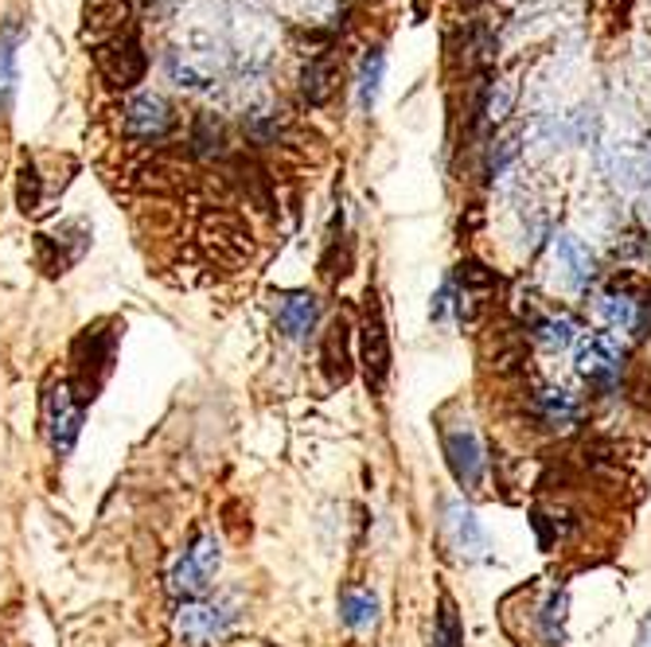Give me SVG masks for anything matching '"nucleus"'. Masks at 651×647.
<instances>
[{
	"instance_id": "1",
	"label": "nucleus",
	"mask_w": 651,
	"mask_h": 647,
	"mask_svg": "<svg viewBox=\"0 0 651 647\" xmlns=\"http://www.w3.org/2000/svg\"><path fill=\"white\" fill-rule=\"evenodd\" d=\"M94 63H98V74L106 83L118 86V90L137 86L145 78V71H149V56H145L137 32H118L106 44H98L94 47Z\"/></svg>"
},
{
	"instance_id": "2",
	"label": "nucleus",
	"mask_w": 651,
	"mask_h": 647,
	"mask_svg": "<svg viewBox=\"0 0 651 647\" xmlns=\"http://www.w3.org/2000/svg\"><path fill=\"white\" fill-rule=\"evenodd\" d=\"M441 449H445V461L449 472H453V480L460 484L465 491H476L480 480H484V444L476 437V429L468 422H449L441 426Z\"/></svg>"
},
{
	"instance_id": "3",
	"label": "nucleus",
	"mask_w": 651,
	"mask_h": 647,
	"mask_svg": "<svg viewBox=\"0 0 651 647\" xmlns=\"http://www.w3.org/2000/svg\"><path fill=\"white\" fill-rule=\"evenodd\" d=\"M238 620V601L234 597H219V601H187L176 612V636L187 644H214L231 632Z\"/></svg>"
},
{
	"instance_id": "4",
	"label": "nucleus",
	"mask_w": 651,
	"mask_h": 647,
	"mask_svg": "<svg viewBox=\"0 0 651 647\" xmlns=\"http://www.w3.org/2000/svg\"><path fill=\"white\" fill-rule=\"evenodd\" d=\"M219 562H223V546L214 535H204L168 574V589L176 597H199L211 585V577L219 574Z\"/></svg>"
},
{
	"instance_id": "5",
	"label": "nucleus",
	"mask_w": 651,
	"mask_h": 647,
	"mask_svg": "<svg viewBox=\"0 0 651 647\" xmlns=\"http://www.w3.org/2000/svg\"><path fill=\"white\" fill-rule=\"evenodd\" d=\"M624 363V347L613 332H589L586 340L577 343V375L597 387H609L616 382Z\"/></svg>"
},
{
	"instance_id": "6",
	"label": "nucleus",
	"mask_w": 651,
	"mask_h": 647,
	"mask_svg": "<svg viewBox=\"0 0 651 647\" xmlns=\"http://www.w3.org/2000/svg\"><path fill=\"white\" fill-rule=\"evenodd\" d=\"M78 426H83V398L71 390V382H59L47 394V434H51V449L59 456L75 449Z\"/></svg>"
},
{
	"instance_id": "7",
	"label": "nucleus",
	"mask_w": 651,
	"mask_h": 647,
	"mask_svg": "<svg viewBox=\"0 0 651 647\" xmlns=\"http://www.w3.org/2000/svg\"><path fill=\"white\" fill-rule=\"evenodd\" d=\"M364 370L374 390H382V382L391 375V340H386V324H382V308L374 296H367L364 316Z\"/></svg>"
},
{
	"instance_id": "8",
	"label": "nucleus",
	"mask_w": 651,
	"mask_h": 647,
	"mask_svg": "<svg viewBox=\"0 0 651 647\" xmlns=\"http://www.w3.org/2000/svg\"><path fill=\"white\" fill-rule=\"evenodd\" d=\"M445 535L449 542H453V550L460 558H468V562H480V558H488V535L484 527H480V518H476V511L468 508V503L453 500L445 503Z\"/></svg>"
},
{
	"instance_id": "9",
	"label": "nucleus",
	"mask_w": 651,
	"mask_h": 647,
	"mask_svg": "<svg viewBox=\"0 0 651 647\" xmlns=\"http://www.w3.org/2000/svg\"><path fill=\"white\" fill-rule=\"evenodd\" d=\"M172 125H176L172 106H168L164 98H157V94H140V98H133V102L125 106V133L137 141L168 137Z\"/></svg>"
},
{
	"instance_id": "10",
	"label": "nucleus",
	"mask_w": 651,
	"mask_h": 647,
	"mask_svg": "<svg viewBox=\"0 0 651 647\" xmlns=\"http://www.w3.org/2000/svg\"><path fill=\"white\" fill-rule=\"evenodd\" d=\"M317 316H320L317 296L312 293H288L278 308V328H281L285 340L300 343V340H308L312 328H317Z\"/></svg>"
},
{
	"instance_id": "11",
	"label": "nucleus",
	"mask_w": 651,
	"mask_h": 647,
	"mask_svg": "<svg viewBox=\"0 0 651 647\" xmlns=\"http://www.w3.org/2000/svg\"><path fill=\"white\" fill-rule=\"evenodd\" d=\"M535 414L546 429H574L581 422V402H577L569 390L550 387L535 394Z\"/></svg>"
},
{
	"instance_id": "12",
	"label": "nucleus",
	"mask_w": 651,
	"mask_h": 647,
	"mask_svg": "<svg viewBox=\"0 0 651 647\" xmlns=\"http://www.w3.org/2000/svg\"><path fill=\"white\" fill-rule=\"evenodd\" d=\"M566 617H569L566 589H550L546 597H542L539 609H535V632H539L542 644H550V647L566 644Z\"/></svg>"
},
{
	"instance_id": "13",
	"label": "nucleus",
	"mask_w": 651,
	"mask_h": 647,
	"mask_svg": "<svg viewBox=\"0 0 651 647\" xmlns=\"http://www.w3.org/2000/svg\"><path fill=\"white\" fill-rule=\"evenodd\" d=\"M554 258H558L562 273L574 289H586L593 281V254L574 239V234H558L554 239Z\"/></svg>"
},
{
	"instance_id": "14",
	"label": "nucleus",
	"mask_w": 651,
	"mask_h": 647,
	"mask_svg": "<svg viewBox=\"0 0 651 647\" xmlns=\"http://www.w3.org/2000/svg\"><path fill=\"white\" fill-rule=\"evenodd\" d=\"M597 313H601V320H605L613 332H636V328H643V308L632 293H616V289H609V293L601 296Z\"/></svg>"
},
{
	"instance_id": "15",
	"label": "nucleus",
	"mask_w": 651,
	"mask_h": 647,
	"mask_svg": "<svg viewBox=\"0 0 651 647\" xmlns=\"http://www.w3.org/2000/svg\"><path fill=\"white\" fill-rule=\"evenodd\" d=\"M16 47H20V24L9 20L0 28V113L12 106V94H16Z\"/></svg>"
},
{
	"instance_id": "16",
	"label": "nucleus",
	"mask_w": 651,
	"mask_h": 647,
	"mask_svg": "<svg viewBox=\"0 0 651 647\" xmlns=\"http://www.w3.org/2000/svg\"><path fill=\"white\" fill-rule=\"evenodd\" d=\"M340 617L352 632H371L379 624V597L371 589H347L340 601Z\"/></svg>"
},
{
	"instance_id": "17",
	"label": "nucleus",
	"mask_w": 651,
	"mask_h": 647,
	"mask_svg": "<svg viewBox=\"0 0 651 647\" xmlns=\"http://www.w3.org/2000/svg\"><path fill=\"white\" fill-rule=\"evenodd\" d=\"M433 647H465V624L456 612L453 597L438 601V620H433Z\"/></svg>"
},
{
	"instance_id": "18",
	"label": "nucleus",
	"mask_w": 651,
	"mask_h": 647,
	"mask_svg": "<svg viewBox=\"0 0 651 647\" xmlns=\"http://www.w3.org/2000/svg\"><path fill=\"white\" fill-rule=\"evenodd\" d=\"M223 145H226L223 121L214 118V113H199L196 125H192V148H196L199 157H223Z\"/></svg>"
},
{
	"instance_id": "19",
	"label": "nucleus",
	"mask_w": 651,
	"mask_h": 647,
	"mask_svg": "<svg viewBox=\"0 0 651 647\" xmlns=\"http://www.w3.org/2000/svg\"><path fill=\"white\" fill-rule=\"evenodd\" d=\"M574 320L569 316H539L535 320V343L539 347H546V352H562V347H569L574 343Z\"/></svg>"
},
{
	"instance_id": "20",
	"label": "nucleus",
	"mask_w": 651,
	"mask_h": 647,
	"mask_svg": "<svg viewBox=\"0 0 651 647\" xmlns=\"http://www.w3.org/2000/svg\"><path fill=\"white\" fill-rule=\"evenodd\" d=\"M300 90H305L308 106L328 102V94H332V63H328V56L312 59V63L305 66V74H300Z\"/></svg>"
},
{
	"instance_id": "21",
	"label": "nucleus",
	"mask_w": 651,
	"mask_h": 647,
	"mask_svg": "<svg viewBox=\"0 0 651 647\" xmlns=\"http://www.w3.org/2000/svg\"><path fill=\"white\" fill-rule=\"evenodd\" d=\"M382 71H386V56H382V47H371L364 59V71H359V110H371L374 106L382 86Z\"/></svg>"
},
{
	"instance_id": "22",
	"label": "nucleus",
	"mask_w": 651,
	"mask_h": 647,
	"mask_svg": "<svg viewBox=\"0 0 651 647\" xmlns=\"http://www.w3.org/2000/svg\"><path fill=\"white\" fill-rule=\"evenodd\" d=\"M16 199H20V211H24V215L39 211V172H36V164H32V160H24V168H20Z\"/></svg>"
},
{
	"instance_id": "23",
	"label": "nucleus",
	"mask_w": 651,
	"mask_h": 647,
	"mask_svg": "<svg viewBox=\"0 0 651 647\" xmlns=\"http://www.w3.org/2000/svg\"><path fill=\"white\" fill-rule=\"evenodd\" d=\"M636 647H651V617L643 620V628H640V644Z\"/></svg>"
}]
</instances>
